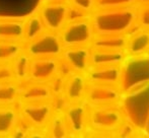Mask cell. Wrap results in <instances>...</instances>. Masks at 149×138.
Segmentation results:
<instances>
[{
	"mask_svg": "<svg viewBox=\"0 0 149 138\" xmlns=\"http://www.w3.org/2000/svg\"><path fill=\"white\" fill-rule=\"evenodd\" d=\"M137 5L115 9H95L90 14L94 35H125L136 22Z\"/></svg>",
	"mask_w": 149,
	"mask_h": 138,
	"instance_id": "obj_1",
	"label": "cell"
},
{
	"mask_svg": "<svg viewBox=\"0 0 149 138\" xmlns=\"http://www.w3.org/2000/svg\"><path fill=\"white\" fill-rule=\"evenodd\" d=\"M149 84V58L144 55L128 56L121 65L119 87L128 93Z\"/></svg>",
	"mask_w": 149,
	"mask_h": 138,
	"instance_id": "obj_2",
	"label": "cell"
},
{
	"mask_svg": "<svg viewBox=\"0 0 149 138\" xmlns=\"http://www.w3.org/2000/svg\"><path fill=\"white\" fill-rule=\"evenodd\" d=\"M126 120L125 113L120 104L106 106L88 105V128L115 136L119 126Z\"/></svg>",
	"mask_w": 149,
	"mask_h": 138,
	"instance_id": "obj_3",
	"label": "cell"
},
{
	"mask_svg": "<svg viewBox=\"0 0 149 138\" xmlns=\"http://www.w3.org/2000/svg\"><path fill=\"white\" fill-rule=\"evenodd\" d=\"M59 35L63 48L89 46L94 37L90 17L66 22Z\"/></svg>",
	"mask_w": 149,
	"mask_h": 138,
	"instance_id": "obj_4",
	"label": "cell"
},
{
	"mask_svg": "<svg viewBox=\"0 0 149 138\" xmlns=\"http://www.w3.org/2000/svg\"><path fill=\"white\" fill-rule=\"evenodd\" d=\"M63 46L60 35L56 32H44L41 36L31 41L26 48L28 54L31 58L59 57Z\"/></svg>",
	"mask_w": 149,
	"mask_h": 138,
	"instance_id": "obj_5",
	"label": "cell"
},
{
	"mask_svg": "<svg viewBox=\"0 0 149 138\" xmlns=\"http://www.w3.org/2000/svg\"><path fill=\"white\" fill-rule=\"evenodd\" d=\"M123 93L119 85L87 83L85 103L89 106H106L121 103Z\"/></svg>",
	"mask_w": 149,
	"mask_h": 138,
	"instance_id": "obj_6",
	"label": "cell"
},
{
	"mask_svg": "<svg viewBox=\"0 0 149 138\" xmlns=\"http://www.w3.org/2000/svg\"><path fill=\"white\" fill-rule=\"evenodd\" d=\"M69 4L66 2H43L40 5V17L47 30L60 32L67 22Z\"/></svg>",
	"mask_w": 149,
	"mask_h": 138,
	"instance_id": "obj_7",
	"label": "cell"
},
{
	"mask_svg": "<svg viewBox=\"0 0 149 138\" xmlns=\"http://www.w3.org/2000/svg\"><path fill=\"white\" fill-rule=\"evenodd\" d=\"M19 114L31 128L44 129L53 114V109L50 102L22 103Z\"/></svg>",
	"mask_w": 149,
	"mask_h": 138,
	"instance_id": "obj_8",
	"label": "cell"
},
{
	"mask_svg": "<svg viewBox=\"0 0 149 138\" xmlns=\"http://www.w3.org/2000/svg\"><path fill=\"white\" fill-rule=\"evenodd\" d=\"M59 62V57H39L31 59L29 80L36 82H48L58 74Z\"/></svg>",
	"mask_w": 149,
	"mask_h": 138,
	"instance_id": "obj_9",
	"label": "cell"
},
{
	"mask_svg": "<svg viewBox=\"0 0 149 138\" xmlns=\"http://www.w3.org/2000/svg\"><path fill=\"white\" fill-rule=\"evenodd\" d=\"M63 115L72 135H82L88 128V105L85 102L70 104Z\"/></svg>",
	"mask_w": 149,
	"mask_h": 138,
	"instance_id": "obj_10",
	"label": "cell"
},
{
	"mask_svg": "<svg viewBox=\"0 0 149 138\" xmlns=\"http://www.w3.org/2000/svg\"><path fill=\"white\" fill-rule=\"evenodd\" d=\"M43 0H0V17L18 18L30 16Z\"/></svg>",
	"mask_w": 149,
	"mask_h": 138,
	"instance_id": "obj_11",
	"label": "cell"
},
{
	"mask_svg": "<svg viewBox=\"0 0 149 138\" xmlns=\"http://www.w3.org/2000/svg\"><path fill=\"white\" fill-rule=\"evenodd\" d=\"M84 74L87 82L119 85L121 78V65H90Z\"/></svg>",
	"mask_w": 149,
	"mask_h": 138,
	"instance_id": "obj_12",
	"label": "cell"
},
{
	"mask_svg": "<svg viewBox=\"0 0 149 138\" xmlns=\"http://www.w3.org/2000/svg\"><path fill=\"white\" fill-rule=\"evenodd\" d=\"M90 46H77L63 48L61 56L75 72L84 73L90 66Z\"/></svg>",
	"mask_w": 149,
	"mask_h": 138,
	"instance_id": "obj_13",
	"label": "cell"
},
{
	"mask_svg": "<svg viewBox=\"0 0 149 138\" xmlns=\"http://www.w3.org/2000/svg\"><path fill=\"white\" fill-rule=\"evenodd\" d=\"M53 97L50 86L47 82H24L19 87V101L22 103H42L50 102Z\"/></svg>",
	"mask_w": 149,
	"mask_h": 138,
	"instance_id": "obj_14",
	"label": "cell"
},
{
	"mask_svg": "<svg viewBox=\"0 0 149 138\" xmlns=\"http://www.w3.org/2000/svg\"><path fill=\"white\" fill-rule=\"evenodd\" d=\"M87 79L84 73L74 72L65 80L63 93L70 104L85 102V93L87 87Z\"/></svg>",
	"mask_w": 149,
	"mask_h": 138,
	"instance_id": "obj_15",
	"label": "cell"
},
{
	"mask_svg": "<svg viewBox=\"0 0 149 138\" xmlns=\"http://www.w3.org/2000/svg\"><path fill=\"white\" fill-rule=\"evenodd\" d=\"M128 57L126 50H95L91 49L90 65H122Z\"/></svg>",
	"mask_w": 149,
	"mask_h": 138,
	"instance_id": "obj_16",
	"label": "cell"
},
{
	"mask_svg": "<svg viewBox=\"0 0 149 138\" xmlns=\"http://www.w3.org/2000/svg\"><path fill=\"white\" fill-rule=\"evenodd\" d=\"M24 39V22L17 18L0 20V41L20 42Z\"/></svg>",
	"mask_w": 149,
	"mask_h": 138,
	"instance_id": "obj_17",
	"label": "cell"
},
{
	"mask_svg": "<svg viewBox=\"0 0 149 138\" xmlns=\"http://www.w3.org/2000/svg\"><path fill=\"white\" fill-rule=\"evenodd\" d=\"M128 38L126 35H94L90 48L95 50H126Z\"/></svg>",
	"mask_w": 149,
	"mask_h": 138,
	"instance_id": "obj_18",
	"label": "cell"
},
{
	"mask_svg": "<svg viewBox=\"0 0 149 138\" xmlns=\"http://www.w3.org/2000/svg\"><path fill=\"white\" fill-rule=\"evenodd\" d=\"M19 119L20 114L13 106H0V137L10 136Z\"/></svg>",
	"mask_w": 149,
	"mask_h": 138,
	"instance_id": "obj_19",
	"label": "cell"
},
{
	"mask_svg": "<svg viewBox=\"0 0 149 138\" xmlns=\"http://www.w3.org/2000/svg\"><path fill=\"white\" fill-rule=\"evenodd\" d=\"M149 48V31L142 30L128 37L126 52L128 56H141Z\"/></svg>",
	"mask_w": 149,
	"mask_h": 138,
	"instance_id": "obj_20",
	"label": "cell"
},
{
	"mask_svg": "<svg viewBox=\"0 0 149 138\" xmlns=\"http://www.w3.org/2000/svg\"><path fill=\"white\" fill-rule=\"evenodd\" d=\"M46 128V132L50 137L66 138L72 136L63 113H53Z\"/></svg>",
	"mask_w": 149,
	"mask_h": 138,
	"instance_id": "obj_21",
	"label": "cell"
},
{
	"mask_svg": "<svg viewBox=\"0 0 149 138\" xmlns=\"http://www.w3.org/2000/svg\"><path fill=\"white\" fill-rule=\"evenodd\" d=\"M19 100V87L15 82H0V106H13Z\"/></svg>",
	"mask_w": 149,
	"mask_h": 138,
	"instance_id": "obj_22",
	"label": "cell"
},
{
	"mask_svg": "<svg viewBox=\"0 0 149 138\" xmlns=\"http://www.w3.org/2000/svg\"><path fill=\"white\" fill-rule=\"evenodd\" d=\"M45 31L46 28L39 14H31L24 22V39L29 42L41 36Z\"/></svg>",
	"mask_w": 149,
	"mask_h": 138,
	"instance_id": "obj_23",
	"label": "cell"
},
{
	"mask_svg": "<svg viewBox=\"0 0 149 138\" xmlns=\"http://www.w3.org/2000/svg\"><path fill=\"white\" fill-rule=\"evenodd\" d=\"M22 52L19 42L0 41V64L13 61Z\"/></svg>",
	"mask_w": 149,
	"mask_h": 138,
	"instance_id": "obj_24",
	"label": "cell"
},
{
	"mask_svg": "<svg viewBox=\"0 0 149 138\" xmlns=\"http://www.w3.org/2000/svg\"><path fill=\"white\" fill-rule=\"evenodd\" d=\"M31 56L29 54L20 53L15 59L13 60L12 69H13L14 78L18 80L26 81L29 79V71H30L31 65Z\"/></svg>",
	"mask_w": 149,
	"mask_h": 138,
	"instance_id": "obj_25",
	"label": "cell"
},
{
	"mask_svg": "<svg viewBox=\"0 0 149 138\" xmlns=\"http://www.w3.org/2000/svg\"><path fill=\"white\" fill-rule=\"evenodd\" d=\"M136 5V0H95L94 9H115Z\"/></svg>",
	"mask_w": 149,
	"mask_h": 138,
	"instance_id": "obj_26",
	"label": "cell"
},
{
	"mask_svg": "<svg viewBox=\"0 0 149 138\" xmlns=\"http://www.w3.org/2000/svg\"><path fill=\"white\" fill-rule=\"evenodd\" d=\"M141 130L137 128L135 125L129 120L126 119L123 123L119 126V128L115 132L116 137H122V138H130V137H136L138 136L139 132Z\"/></svg>",
	"mask_w": 149,
	"mask_h": 138,
	"instance_id": "obj_27",
	"label": "cell"
},
{
	"mask_svg": "<svg viewBox=\"0 0 149 138\" xmlns=\"http://www.w3.org/2000/svg\"><path fill=\"white\" fill-rule=\"evenodd\" d=\"M136 22L142 30L149 31V4L137 6Z\"/></svg>",
	"mask_w": 149,
	"mask_h": 138,
	"instance_id": "obj_28",
	"label": "cell"
},
{
	"mask_svg": "<svg viewBox=\"0 0 149 138\" xmlns=\"http://www.w3.org/2000/svg\"><path fill=\"white\" fill-rule=\"evenodd\" d=\"M53 113H63L66 110L67 107L70 105V102L68 101L64 93H59V95H54L52 99L50 100Z\"/></svg>",
	"mask_w": 149,
	"mask_h": 138,
	"instance_id": "obj_29",
	"label": "cell"
},
{
	"mask_svg": "<svg viewBox=\"0 0 149 138\" xmlns=\"http://www.w3.org/2000/svg\"><path fill=\"white\" fill-rule=\"evenodd\" d=\"M65 80H66L65 77L61 76L60 74H56L53 78L48 81L47 83L49 84L50 89H51L53 95L63 93V91H64V86H65Z\"/></svg>",
	"mask_w": 149,
	"mask_h": 138,
	"instance_id": "obj_30",
	"label": "cell"
},
{
	"mask_svg": "<svg viewBox=\"0 0 149 138\" xmlns=\"http://www.w3.org/2000/svg\"><path fill=\"white\" fill-rule=\"evenodd\" d=\"M90 14L86 11L79 9V8L72 6L70 4L68 9V16H67V22H73V20H83V18L90 17Z\"/></svg>",
	"mask_w": 149,
	"mask_h": 138,
	"instance_id": "obj_31",
	"label": "cell"
},
{
	"mask_svg": "<svg viewBox=\"0 0 149 138\" xmlns=\"http://www.w3.org/2000/svg\"><path fill=\"white\" fill-rule=\"evenodd\" d=\"M71 5L79 8V9L91 13L95 7V0H69Z\"/></svg>",
	"mask_w": 149,
	"mask_h": 138,
	"instance_id": "obj_32",
	"label": "cell"
},
{
	"mask_svg": "<svg viewBox=\"0 0 149 138\" xmlns=\"http://www.w3.org/2000/svg\"><path fill=\"white\" fill-rule=\"evenodd\" d=\"M14 79V73L12 65L9 63L0 64V82L12 81Z\"/></svg>",
	"mask_w": 149,
	"mask_h": 138,
	"instance_id": "obj_33",
	"label": "cell"
},
{
	"mask_svg": "<svg viewBox=\"0 0 149 138\" xmlns=\"http://www.w3.org/2000/svg\"><path fill=\"white\" fill-rule=\"evenodd\" d=\"M75 71L73 70L72 67L67 63L65 60L61 59L59 62V68H58V74H60L61 76L67 78L68 76H70L71 74H73Z\"/></svg>",
	"mask_w": 149,
	"mask_h": 138,
	"instance_id": "obj_34",
	"label": "cell"
},
{
	"mask_svg": "<svg viewBox=\"0 0 149 138\" xmlns=\"http://www.w3.org/2000/svg\"><path fill=\"white\" fill-rule=\"evenodd\" d=\"M146 4H149V0H136V5H146Z\"/></svg>",
	"mask_w": 149,
	"mask_h": 138,
	"instance_id": "obj_35",
	"label": "cell"
},
{
	"mask_svg": "<svg viewBox=\"0 0 149 138\" xmlns=\"http://www.w3.org/2000/svg\"><path fill=\"white\" fill-rule=\"evenodd\" d=\"M68 0H43L42 1V3L43 2H67Z\"/></svg>",
	"mask_w": 149,
	"mask_h": 138,
	"instance_id": "obj_36",
	"label": "cell"
},
{
	"mask_svg": "<svg viewBox=\"0 0 149 138\" xmlns=\"http://www.w3.org/2000/svg\"><path fill=\"white\" fill-rule=\"evenodd\" d=\"M143 55H144V56H145V57H147V58H149V48H148V49H147V50H146V52H145V53H144V54H143Z\"/></svg>",
	"mask_w": 149,
	"mask_h": 138,
	"instance_id": "obj_37",
	"label": "cell"
}]
</instances>
